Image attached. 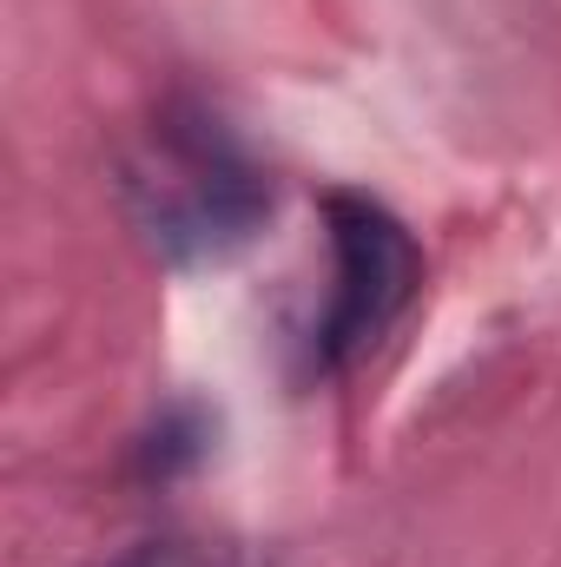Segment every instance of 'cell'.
<instances>
[{"mask_svg":"<svg viewBox=\"0 0 561 567\" xmlns=\"http://www.w3.org/2000/svg\"><path fill=\"white\" fill-rule=\"evenodd\" d=\"M324 225H330V251H337V297H330V317H324V337H317V363L344 370L357 350H370L404 317V303L417 297L422 258L410 245V231L377 198L330 192Z\"/></svg>","mask_w":561,"mask_h":567,"instance_id":"6da1fadb","label":"cell"},{"mask_svg":"<svg viewBox=\"0 0 561 567\" xmlns=\"http://www.w3.org/2000/svg\"><path fill=\"white\" fill-rule=\"evenodd\" d=\"M140 192H145V231L172 258H218V251L245 245L265 218L258 172L218 140L165 133Z\"/></svg>","mask_w":561,"mask_h":567,"instance_id":"7a4b0ae2","label":"cell"}]
</instances>
